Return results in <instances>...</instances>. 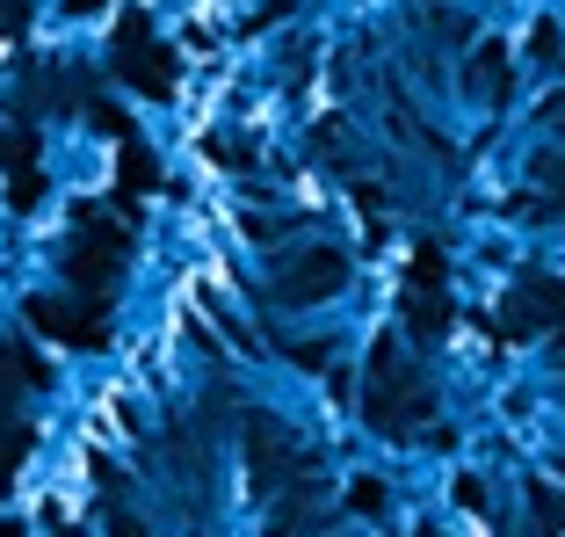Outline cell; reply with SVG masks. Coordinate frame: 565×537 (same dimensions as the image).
Returning <instances> with one entry per match:
<instances>
[{"instance_id": "4", "label": "cell", "mask_w": 565, "mask_h": 537, "mask_svg": "<svg viewBox=\"0 0 565 537\" xmlns=\"http://www.w3.org/2000/svg\"><path fill=\"white\" fill-rule=\"evenodd\" d=\"M530 502H536V523H544V530H558V523H565V508H558V494H551V487H536Z\"/></svg>"}, {"instance_id": "7", "label": "cell", "mask_w": 565, "mask_h": 537, "mask_svg": "<svg viewBox=\"0 0 565 537\" xmlns=\"http://www.w3.org/2000/svg\"><path fill=\"white\" fill-rule=\"evenodd\" d=\"M66 8H73V15H95V8H102V0H66Z\"/></svg>"}, {"instance_id": "6", "label": "cell", "mask_w": 565, "mask_h": 537, "mask_svg": "<svg viewBox=\"0 0 565 537\" xmlns=\"http://www.w3.org/2000/svg\"><path fill=\"white\" fill-rule=\"evenodd\" d=\"M15 22H22V8H15V0H0V30H15Z\"/></svg>"}, {"instance_id": "2", "label": "cell", "mask_w": 565, "mask_h": 537, "mask_svg": "<svg viewBox=\"0 0 565 537\" xmlns=\"http://www.w3.org/2000/svg\"><path fill=\"white\" fill-rule=\"evenodd\" d=\"M341 276H349V262H341L333 248H312V254H298V262L276 276V291L290 305H319V298H333V291H341Z\"/></svg>"}, {"instance_id": "3", "label": "cell", "mask_w": 565, "mask_h": 537, "mask_svg": "<svg viewBox=\"0 0 565 537\" xmlns=\"http://www.w3.org/2000/svg\"><path fill=\"white\" fill-rule=\"evenodd\" d=\"M30 327L73 341V349H102V319L95 313H73V305H58V298H30Z\"/></svg>"}, {"instance_id": "5", "label": "cell", "mask_w": 565, "mask_h": 537, "mask_svg": "<svg viewBox=\"0 0 565 537\" xmlns=\"http://www.w3.org/2000/svg\"><path fill=\"white\" fill-rule=\"evenodd\" d=\"M349 502H355V508H384V487H377V480H355Z\"/></svg>"}, {"instance_id": "1", "label": "cell", "mask_w": 565, "mask_h": 537, "mask_svg": "<svg viewBox=\"0 0 565 537\" xmlns=\"http://www.w3.org/2000/svg\"><path fill=\"white\" fill-rule=\"evenodd\" d=\"M370 378H377V386H370V421H377L384 436H414L420 421H428V386H420L392 349H377Z\"/></svg>"}]
</instances>
